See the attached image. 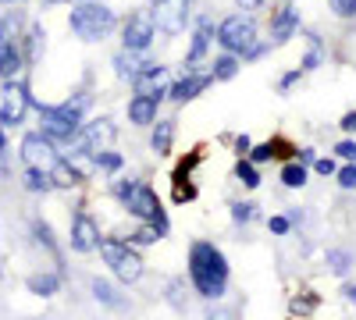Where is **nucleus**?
Returning a JSON list of instances; mask_svg holds the SVG:
<instances>
[{
	"label": "nucleus",
	"mask_w": 356,
	"mask_h": 320,
	"mask_svg": "<svg viewBox=\"0 0 356 320\" xmlns=\"http://www.w3.org/2000/svg\"><path fill=\"white\" fill-rule=\"evenodd\" d=\"M218 43L225 53L235 57H260V43H257V22L250 15H228L218 25Z\"/></svg>",
	"instance_id": "nucleus-5"
},
{
	"label": "nucleus",
	"mask_w": 356,
	"mask_h": 320,
	"mask_svg": "<svg viewBox=\"0 0 356 320\" xmlns=\"http://www.w3.org/2000/svg\"><path fill=\"white\" fill-rule=\"evenodd\" d=\"M157 107H161V100L136 93V96L129 100V121H132V125H154V121H157Z\"/></svg>",
	"instance_id": "nucleus-16"
},
{
	"label": "nucleus",
	"mask_w": 356,
	"mask_h": 320,
	"mask_svg": "<svg viewBox=\"0 0 356 320\" xmlns=\"http://www.w3.org/2000/svg\"><path fill=\"white\" fill-rule=\"evenodd\" d=\"M57 285H61V281H57L54 274H43V278H33V281H29V288H33L36 296H54Z\"/></svg>",
	"instance_id": "nucleus-27"
},
{
	"label": "nucleus",
	"mask_w": 356,
	"mask_h": 320,
	"mask_svg": "<svg viewBox=\"0 0 356 320\" xmlns=\"http://www.w3.org/2000/svg\"><path fill=\"white\" fill-rule=\"evenodd\" d=\"M175 199H178V203H186V199H196V189H193V185H186V189L178 185V189H175Z\"/></svg>",
	"instance_id": "nucleus-39"
},
{
	"label": "nucleus",
	"mask_w": 356,
	"mask_h": 320,
	"mask_svg": "<svg viewBox=\"0 0 356 320\" xmlns=\"http://www.w3.org/2000/svg\"><path fill=\"white\" fill-rule=\"evenodd\" d=\"M253 150V142H250V135H239V139H235V153H239V157H246Z\"/></svg>",
	"instance_id": "nucleus-38"
},
{
	"label": "nucleus",
	"mask_w": 356,
	"mask_h": 320,
	"mask_svg": "<svg viewBox=\"0 0 356 320\" xmlns=\"http://www.w3.org/2000/svg\"><path fill=\"white\" fill-rule=\"evenodd\" d=\"M300 75H303V68H296V71H289V75L282 78V90H289L292 82H300Z\"/></svg>",
	"instance_id": "nucleus-42"
},
{
	"label": "nucleus",
	"mask_w": 356,
	"mask_h": 320,
	"mask_svg": "<svg viewBox=\"0 0 356 320\" xmlns=\"http://www.w3.org/2000/svg\"><path fill=\"white\" fill-rule=\"evenodd\" d=\"M72 249L75 253H93L100 249V228L89 214H75L72 221Z\"/></svg>",
	"instance_id": "nucleus-14"
},
{
	"label": "nucleus",
	"mask_w": 356,
	"mask_h": 320,
	"mask_svg": "<svg viewBox=\"0 0 356 320\" xmlns=\"http://www.w3.org/2000/svg\"><path fill=\"white\" fill-rule=\"evenodd\" d=\"M314 171H317V174H324V178H332V174H335L339 167H335V160H332V157H317V160H314Z\"/></svg>",
	"instance_id": "nucleus-35"
},
{
	"label": "nucleus",
	"mask_w": 356,
	"mask_h": 320,
	"mask_svg": "<svg viewBox=\"0 0 356 320\" xmlns=\"http://www.w3.org/2000/svg\"><path fill=\"white\" fill-rule=\"evenodd\" d=\"M93 167H100V171H118V167H122V153L100 150V153H93Z\"/></svg>",
	"instance_id": "nucleus-29"
},
{
	"label": "nucleus",
	"mask_w": 356,
	"mask_h": 320,
	"mask_svg": "<svg viewBox=\"0 0 356 320\" xmlns=\"http://www.w3.org/2000/svg\"><path fill=\"white\" fill-rule=\"evenodd\" d=\"M339 125H342V132H356V110H349Z\"/></svg>",
	"instance_id": "nucleus-41"
},
{
	"label": "nucleus",
	"mask_w": 356,
	"mask_h": 320,
	"mask_svg": "<svg viewBox=\"0 0 356 320\" xmlns=\"http://www.w3.org/2000/svg\"><path fill=\"white\" fill-rule=\"evenodd\" d=\"M335 153H339L342 160H356V142H353V139H342L339 146H335Z\"/></svg>",
	"instance_id": "nucleus-37"
},
{
	"label": "nucleus",
	"mask_w": 356,
	"mask_h": 320,
	"mask_svg": "<svg viewBox=\"0 0 356 320\" xmlns=\"http://www.w3.org/2000/svg\"><path fill=\"white\" fill-rule=\"evenodd\" d=\"M164 235V228H157V224H146V228H139L136 235H132V246H150V242H157Z\"/></svg>",
	"instance_id": "nucleus-28"
},
{
	"label": "nucleus",
	"mask_w": 356,
	"mask_h": 320,
	"mask_svg": "<svg viewBox=\"0 0 356 320\" xmlns=\"http://www.w3.org/2000/svg\"><path fill=\"white\" fill-rule=\"evenodd\" d=\"M211 22L207 18H200V28L193 33V43H189V50H186V65H196V61H203L207 57V50H211Z\"/></svg>",
	"instance_id": "nucleus-17"
},
{
	"label": "nucleus",
	"mask_w": 356,
	"mask_h": 320,
	"mask_svg": "<svg viewBox=\"0 0 356 320\" xmlns=\"http://www.w3.org/2000/svg\"><path fill=\"white\" fill-rule=\"evenodd\" d=\"M4 128H8V125H4V121H0V153H4V150H8V142H4Z\"/></svg>",
	"instance_id": "nucleus-45"
},
{
	"label": "nucleus",
	"mask_w": 356,
	"mask_h": 320,
	"mask_svg": "<svg viewBox=\"0 0 356 320\" xmlns=\"http://www.w3.org/2000/svg\"><path fill=\"white\" fill-rule=\"evenodd\" d=\"M346 299L356 306V285H346Z\"/></svg>",
	"instance_id": "nucleus-44"
},
{
	"label": "nucleus",
	"mask_w": 356,
	"mask_h": 320,
	"mask_svg": "<svg viewBox=\"0 0 356 320\" xmlns=\"http://www.w3.org/2000/svg\"><path fill=\"white\" fill-rule=\"evenodd\" d=\"M171 142H175V121H157L154 125V139H150V146L157 157H168L171 153Z\"/></svg>",
	"instance_id": "nucleus-21"
},
{
	"label": "nucleus",
	"mask_w": 356,
	"mask_h": 320,
	"mask_svg": "<svg viewBox=\"0 0 356 320\" xmlns=\"http://www.w3.org/2000/svg\"><path fill=\"white\" fill-rule=\"evenodd\" d=\"M335 178L342 189H356V160H346V167L335 171Z\"/></svg>",
	"instance_id": "nucleus-32"
},
{
	"label": "nucleus",
	"mask_w": 356,
	"mask_h": 320,
	"mask_svg": "<svg viewBox=\"0 0 356 320\" xmlns=\"http://www.w3.org/2000/svg\"><path fill=\"white\" fill-rule=\"evenodd\" d=\"M317 65H321V47L314 43V47H310V53L303 57V65H300V68H303V71H314Z\"/></svg>",
	"instance_id": "nucleus-36"
},
{
	"label": "nucleus",
	"mask_w": 356,
	"mask_h": 320,
	"mask_svg": "<svg viewBox=\"0 0 356 320\" xmlns=\"http://www.w3.org/2000/svg\"><path fill=\"white\" fill-rule=\"evenodd\" d=\"M235 178H239L246 189H257L260 185V171H257V164L250 157H239V164H235Z\"/></svg>",
	"instance_id": "nucleus-26"
},
{
	"label": "nucleus",
	"mask_w": 356,
	"mask_h": 320,
	"mask_svg": "<svg viewBox=\"0 0 356 320\" xmlns=\"http://www.w3.org/2000/svg\"><path fill=\"white\" fill-rule=\"evenodd\" d=\"M25 189H29V192H47V189H54V174L43 171V167H29V171H25Z\"/></svg>",
	"instance_id": "nucleus-24"
},
{
	"label": "nucleus",
	"mask_w": 356,
	"mask_h": 320,
	"mask_svg": "<svg viewBox=\"0 0 356 320\" xmlns=\"http://www.w3.org/2000/svg\"><path fill=\"white\" fill-rule=\"evenodd\" d=\"M29 90L15 78H4V90H0V121L4 125H18L29 110Z\"/></svg>",
	"instance_id": "nucleus-10"
},
{
	"label": "nucleus",
	"mask_w": 356,
	"mask_h": 320,
	"mask_svg": "<svg viewBox=\"0 0 356 320\" xmlns=\"http://www.w3.org/2000/svg\"><path fill=\"white\" fill-rule=\"evenodd\" d=\"M89 288H93V296L104 303V306H114V310H125V299L122 296H118V288L114 285H107V281H93V285H89Z\"/></svg>",
	"instance_id": "nucleus-23"
},
{
	"label": "nucleus",
	"mask_w": 356,
	"mask_h": 320,
	"mask_svg": "<svg viewBox=\"0 0 356 320\" xmlns=\"http://www.w3.org/2000/svg\"><path fill=\"white\" fill-rule=\"evenodd\" d=\"M68 25H72V33H75L79 40H86V43H100V40H107V36L114 33L118 18H114V11H111L107 4H93V0H82V4L72 8Z\"/></svg>",
	"instance_id": "nucleus-3"
},
{
	"label": "nucleus",
	"mask_w": 356,
	"mask_h": 320,
	"mask_svg": "<svg viewBox=\"0 0 356 320\" xmlns=\"http://www.w3.org/2000/svg\"><path fill=\"white\" fill-rule=\"evenodd\" d=\"M132 85H136V93H143V96L168 100V68L164 65H154V61H143V68L132 78Z\"/></svg>",
	"instance_id": "nucleus-12"
},
{
	"label": "nucleus",
	"mask_w": 356,
	"mask_h": 320,
	"mask_svg": "<svg viewBox=\"0 0 356 320\" xmlns=\"http://www.w3.org/2000/svg\"><path fill=\"white\" fill-rule=\"evenodd\" d=\"M267 228H271L275 235H289V231H292V217H285V214H275L271 221H267Z\"/></svg>",
	"instance_id": "nucleus-34"
},
{
	"label": "nucleus",
	"mask_w": 356,
	"mask_h": 320,
	"mask_svg": "<svg viewBox=\"0 0 356 320\" xmlns=\"http://www.w3.org/2000/svg\"><path fill=\"white\" fill-rule=\"evenodd\" d=\"M114 196L122 199V207H125L132 217H139V221H146V224H157V228L168 231V217H164V210H161V199H157V192L146 185V182H118V185H114Z\"/></svg>",
	"instance_id": "nucleus-4"
},
{
	"label": "nucleus",
	"mask_w": 356,
	"mask_h": 320,
	"mask_svg": "<svg viewBox=\"0 0 356 320\" xmlns=\"http://www.w3.org/2000/svg\"><path fill=\"white\" fill-rule=\"evenodd\" d=\"M100 256L104 264L122 278V281H139L143 278V260L136 249H129V242H114V239H100Z\"/></svg>",
	"instance_id": "nucleus-6"
},
{
	"label": "nucleus",
	"mask_w": 356,
	"mask_h": 320,
	"mask_svg": "<svg viewBox=\"0 0 356 320\" xmlns=\"http://www.w3.org/2000/svg\"><path fill=\"white\" fill-rule=\"evenodd\" d=\"M239 68H243V61H239L235 53H221V57H214L211 75H214V82H228V78L239 75Z\"/></svg>",
	"instance_id": "nucleus-20"
},
{
	"label": "nucleus",
	"mask_w": 356,
	"mask_h": 320,
	"mask_svg": "<svg viewBox=\"0 0 356 320\" xmlns=\"http://www.w3.org/2000/svg\"><path fill=\"white\" fill-rule=\"evenodd\" d=\"M282 185H285V189H303V185H307V167H303L300 160L285 164V167H282Z\"/></svg>",
	"instance_id": "nucleus-25"
},
{
	"label": "nucleus",
	"mask_w": 356,
	"mask_h": 320,
	"mask_svg": "<svg viewBox=\"0 0 356 320\" xmlns=\"http://www.w3.org/2000/svg\"><path fill=\"white\" fill-rule=\"evenodd\" d=\"M189 278L196 285V292L203 299H211L218 303L225 296V288H228V260L225 253L214 246V242H193L189 249Z\"/></svg>",
	"instance_id": "nucleus-1"
},
{
	"label": "nucleus",
	"mask_w": 356,
	"mask_h": 320,
	"mask_svg": "<svg viewBox=\"0 0 356 320\" xmlns=\"http://www.w3.org/2000/svg\"><path fill=\"white\" fill-rule=\"evenodd\" d=\"M257 217V203H235L232 207V221L235 224H250Z\"/></svg>",
	"instance_id": "nucleus-30"
},
{
	"label": "nucleus",
	"mask_w": 356,
	"mask_h": 320,
	"mask_svg": "<svg viewBox=\"0 0 356 320\" xmlns=\"http://www.w3.org/2000/svg\"><path fill=\"white\" fill-rule=\"evenodd\" d=\"M296 33H300V8L296 4H285L275 18H271V43H289Z\"/></svg>",
	"instance_id": "nucleus-15"
},
{
	"label": "nucleus",
	"mask_w": 356,
	"mask_h": 320,
	"mask_svg": "<svg viewBox=\"0 0 356 320\" xmlns=\"http://www.w3.org/2000/svg\"><path fill=\"white\" fill-rule=\"evenodd\" d=\"M154 40H157L154 15H150V11H136V15H129V22L122 25V43H125V50L143 53V50H150Z\"/></svg>",
	"instance_id": "nucleus-9"
},
{
	"label": "nucleus",
	"mask_w": 356,
	"mask_h": 320,
	"mask_svg": "<svg viewBox=\"0 0 356 320\" xmlns=\"http://www.w3.org/2000/svg\"><path fill=\"white\" fill-rule=\"evenodd\" d=\"M47 4H61V0H47Z\"/></svg>",
	"instance_id": "nucleus-46"
},
{
	"label": "nucleus",
	"mask_w": 356,
	"mask_h": 320,
	"mask_svg": "<svg viewBox=\"0 0 356 320\" xmlns=\"http://www.w3.org/2000/svg\"><path fill=\"white\" fill-rule=\"evenodd\" d=\"M86 96H75V100H65V103H36L40 110V121H43V135L50 142H72L82 128V114H86Z\"/></svg>",
	"instance_id": "nucleus-2"
},
{
	"label": "nucleus",
	"mask_w": 356,
	"mask_h": 320,
	"mask_svg": "<svg viewBox=\"0 0 356 320\" xmlns=\"http://www.w3.org/2000/svg\"><path fill=\"white\" fill-rule=\"evenodd\" d=\"M349 264H353V260H349V253H346V249H328V267H332L335 274H346V271H349Z\"/></svg>",
	"instance_id": "nucleus-31"
},
{
	"label": "nucleus",
	"mask_w": 356,
	"mask_h": 320,
	"mask_svg": "<svg viewBox=\"0 0 356 320\" xmlns=\"http://www.w3.org/2000/svg\"><path fill=\"white\" fill-rule=\"evenodd\" d=\"M114 125L107 121V118H97V121H89V125H82L79 128V135L68 142L72 146V157H93V153H100V150H107L111 142H114Z\"/></svg>",
	"instance_id": "nucleus-7"
},
{
	"label": "nucleus",
	"mask_w": 356,
	"mask_h": 320,
	"mask_svg": "<svg viewBox=\"0 0 356 320\" xmlns=\"http://www.w3.org/2000/svg\"><path fill=\"white\" fill-rule=\"evenodd\" d=\"M50 174H54V185H65V189H72V185H82V171H79L72 160H57Z\"/></svg>",
	"instance_id": "nucleus-22"
},
{
	"label": "nucleus",
	"mask_w": 356,
	"mask_h": 320,
	"mask_svg": "<svg viewBox=\"0 0 356 320\" xmlns=\"http://www.w3.org/2000/svg\"><path fill=\"white\" fill-rule=\"evenodd\" d=\"M150 15H154V25H157V33L164 36H178V33H186V25H189V0H154L150 4Z\"/></svg>",
	"instance_id": "nucleus-8"
},
{
	"label": "nucleus",
	"mask_w": 356,
	"mask_h": 320,
	"mask_svg": "<svg viewBox=\"0 0 356 320\" xmlns=\"http://www.w3.org/2000/svg\"><path fill=\"white\" fill-rule=\"evenodd\" d=\"M328 8L339 18H356V0H328Z\"/></svg>",
	"instance_id": "nucleus-33"
},
{
	"label": "nucleus",
	"mask_w": 356,
	"mask_h": 320,
	"mask_svg": "<svg viewBox=\"0 0 356 320\" xmlns=\"http://www.w3.org/2000/svg\"><path fill=\"white\" fill-rule=\"evenodd\" d=\"M22 157L29 167H43V171H54V164L61 160V153L54 150V142L43 132H29L22 139Z\"/></svg>",
	"instance_id": "nucleus-11"
},
{
	"label": "nucleus",
	"mask_w": 356,
	"mask_h": 320,
	"mask_svg": "<svg viewBox=\"0 0 356 320\" xmlns=\"http://www.w3.org/2000/svg\"><path fill=\"white\" fill-rule=\"evenodd\" d=\"M235 4H239V11H260L264 0H235Z\"/></svg>",
	"instance_id": "nucleus-40"
},
{
	"label": "nucleus",
	"mask_w": 356,
	"mask_h": 320,
	"mask_svg": "<svg viewBox=\"0 0 356 320\" xmlns=\"http://www.w3.org/2000/svg\"><path fill=\"white\" fill-rule=\"evenodd\" d=\"M317 157H314V150H300V164H314Z\"/></svg>",
	"instance_id": "nucleus-43"
},
{
	"label": "nucleus",
	"mask_w": 356,
	"mask_h": 320,
	"mask_svg": "<svg viewBox=\"0 0 356 320\" xmlns=\"http://www.w3.org/2000/svg\"><path fill=\"white\" fill-rule=\"evenodd\" d=\"M0 4H15V0H0Z\"/></svg>",
	"instance_id": "nucleus-47"
},
{
	"label": "nucleus",
	"mask_w": 356,
	"mask_h": 320,
	"mask_svg": "<svg viewBox=\"0 0 356 320\" xmlns=\"http://www.w3.org/2000/svg\"><path fill=\"white\" fill-rule=\"evenodd\" d=\"M214 82V75L207 71V75H196L193 68H186V75L178 78L175 85H168V100H175V103H189V100H196L207 85Z\"/></svg>",
	"instance_id": "nucleus-13"
},
{
	"label": "nucleus",
	"mask_w": 356,
	"mask_h": 320,
	"mask_svg": "<svg viewBox=\"0 0 356 320\" xmlns=\"http://www.w3.org/2000/svg\"><path fill=\"white\" fill-rule=\"evenodd\" d=\"M18 68H22V53H18L15 40H8L0 33V78H11Z\"/></svg>",
	"instance_id": "nucleus-18"
},
{
	"label": "nucleus",
	"mask_w": 356,
	"mask_h": 320,
	"mask_svg": "<svg viewBox=\"0 0 356 320\" xmlns=\"http://www.w3.org/2000/svg\"><path fill=\"white\" fill-rule=\"evenodd\" d=\"M139 68H143V61H139V53H136V50H122V53H114V71H118V78L132 82V78L139 75Z\"/></svg>",
	"instance_id": "nucleus-19"
}]
</instances>
